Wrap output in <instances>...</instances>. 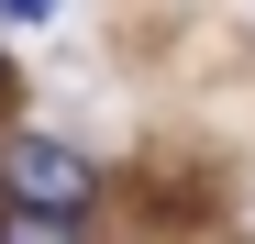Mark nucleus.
Returning <instances> with one entry per match:
<instances>
[{
	"instance_id": "nucleus-1",
	"label": "nucleus",
	"mask_w": 255,
	"mask_h": 244,
	"mask_svg": "<svg viewBox=\"0 0 255 244\" xmlns=\"http://www.w3.org/2000/svg\"><path fill=\"white\" fill-rule=\"evenodd\" d=\"M0 200H22V211H89L100 200V167L78 144H56V133H0Z\"/></svg>"
},
{
	"instance_id": "nucleus-2",
	"label": "nucleus",
	"mask_w": 255,
	"mask_h": 244,
	"mask_svg": "<svg viewBox=\"0 0 255 244\" xmlns=\"http://www.w3.org/2000/svg\"><path fill=\"white\" fill-rule=\"evenodd\" d=\"M0 244H78L67 211H22V200H0Z\"/></svg>"
},
{
	"instance_id": "nucleus-3",
	"label": "nucleus",
	"mask_w": 255,
	"mask_h": 244,
	"mask_svg": "<svg viewBox=\"0 0 255 244\" xmlns=\"http://www.w3.org/2000/svg\"><path fill=\"white\" fill-rule=\"evenodd\" d=\"M67 0H0V22H56Z\"/></svg>"
},
{
	"instance_id": "nucleus-4",
	"label": "nucleus",
	"mask_w": 255,
	"mask_h": 244,
	"mask_svg": "<svg viewBox=\"0 0 255 244\" xmlns=\"http://www.w3.org/2000/svg\"><path fill=\"white\" fill-rule=\"evenodd\" d=\"M0 111H11V67H0Z\"/></svg>"
}]
</instances>
